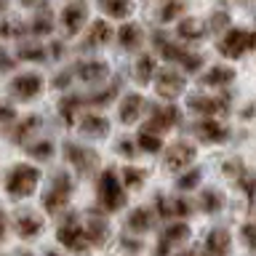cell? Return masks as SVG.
Returning <instances> with one entry per match:
<instances>
[{"label":"cell","instance_id":"obj_50","mask_svg":"<svg viewBox=\"0 0 256 256\" xmlns=\"http://www.w3.org/2000/svg\"><path fill=\"white\" fill-rule=\"evenodd\" d=\"M224 168H227V174L232 176V174H238V168H240V163H227V166H224Z\"/></svg>","mask_w":256,"mask_h":256},{"label":"cell","instance_id":"obj_15","mask_svg":"<svg viewBox=\"0 0 256 256\" xmlns=\"http://www.w3.org/2000/svg\"><path fill=\"white\" fill-rule=\"evenodd\" d=\"M142 96L139 94H131L128 99L123 102V107H120V120L123 123H134L136 118H139V112H142Z\"/></svg>","mask_w":256,"mask_h":256},{"label":"cell","instance_id":"obj_24","mask_svg":"<svg viewBox=\"0 0 256 256\" xmlns=\"http://www.w3.org/2000/svg\"><path fill=\"white\" fill-rule=\"evenodd\" d=\"M152 224V216H150V211H144V208H139V211H134L131 214V219H128V227L131 230H147Z\"/></svg>","mask_w":256,"mask_h":256},{"label":"cell","instance_id":"obj_27","mask_svg":"<svg viewBox=\"0 0 256 256\" xmlns=\"http://www.w3.org/2000/svg\"><path fill=\"white\" fill-rule=\"evenodd\" d=\"M182 11H184V3H182V0H171V3L163 6V11H160V19H163V22H171V19H176V16H179Z\"/></svg>","mask_w":256,"mask_h":256},{"label":"cell","instance_id":"obj_19","mask_svg":"<svg viewBox=\"0 0 256 256\" xmlns=\"http://www.w3.org/2000/svg\"><path fill=\"white\" fill-rule=\"evenodd\" d=\"M110 38H112V30H110V24H107V22H94V24H91V32H88V40H91L94 46H102V43H107Z\"/></svg>","mask_w":256,"mask_h":256},{"label":"cell","instance_id":"obj_34","mask_svg":"<svg viewBox=\"0 0 256 256\" xmlns=\"http://www.w3.org/2000/svg\"><path fill=\"white\" fill-rule=\"evenodd\" d=\"M30 155H32V158H38V160L51 158V142H38L35 147L30 150Z\"/></svg>","mask_w":256,"mask_h":256},{"label":"cell","instance_id":"obj_31","mask_svg":"<svg viewBox=\"0 0 256 256\" xmlns=\"http://www.w3.org/2000/svg\"><path fill=\"white\" fill-rule=\"evenodd\" d=\"M222 206H224V200L216 195V192H203V208L206 211H222Z\"/></svg>","mask_w":256,"mask_h":256},{"label":"cell","instance_id":"obj_33","mask_svg":"<svg viewBox=\"0 0 256 256\" xmlns=\"http://www.w3.org/2000/svg\"><path fill=\"white\" fill-rule=\"evenodd\" d=\"M78 104H80V99H67V102H62V104H59V110H62V115H64V120H67V123H72Z\"/></svg>","mask_w":256,"mask_h":256},{"label":"cell","instance_id":"obj_10","mask_svg":"<svg viewBox=\"0 0 256 256\" xmlns=\"http://www.w3.org/2000/svg\"><path fill=\"white\" fill-rule=\"evenodd\" d=\"M40 88H43V80L38 75H19L14 80V94L22 96V99H32Z\"/></svg>","mask_w":256,"mask_h":256},{"label":"cell","instance_id":"obj_4","mask_svg":"<svg viewBox=\"0 0 256 256\" xmlns=\"http://www.w3.org/2000/svg\"><path fill=\"white\" fill-rule=\"evenodd\" d=\"M59 243H64L67 248H72V251H83L86 243H88L86 232L78 227V222L72 219V216L67 219V224H62V227H59Z\"/></svg>","mask_w":256,"mask_h":256},{"label":"cell","instance_id":"obj_45","mask_svg":"<svg viewBox=\"0 0 256 256\" xmlns=\"http://www.w3.org/2000/svg\"><path fill=\"white\" fill-rule=\"evenodd\" d=\"M120 152H123V155H134V144L131 142H120Z\"/></svg>","mask_w":256,"mask_h":256},{"label":"cell","instance_id":"obj_13","mask_svg":"<svg viewBox=\"0 0 256 256\" xmlns=\"http://www.w3.org/2000/svg\"><path fill=\"white\" fill-rule=\"evenodd\" d=\"M67 158L72 160V163H78V168L83 174L88 171V168L96 166V155H94V152H86V150L75 147V144H70V147H67Z\"/></svg>","mask_w":256,"mask_h":256},{"label":"cell","instance_id":"obj_21","mask_svg":"<svg viewBox=\"0 0 256 256\" xmlns=\"http://www.w3.org/2000/svg\"><path fill=\"white\" fill-rule=\"evenodd\" d=\"M83 232H86V238H88V240H94V243H102L104 235H107V222L91 219V222H88V227H86Z\"/></svg>","mask_w":256,"mask_h":256},{"label":"cell","instance_id":"obj_1","mask_svg":"<svg viewBox=\"0 0 256 256\" xmlns=\"http://www.w3.org/2000/svg\"><path fill=\"white\" fill-rule=\"evenodd\" d=\"M35 184H38V171L32 166H16L11 176L6 182V190L11 192L14 198H27L35 192Z\"/></svg>","mask_w":256,"mask_h":256},{"label":"cell","instance_id":"obj_38","mask_svg":"<svg viewBox=\"0 0 256 256\" xmlns=\"http://www.w3.org/2000/svg\"><path fill=\"white\" fill-rule=\"evenodd\" d=\"M243 238H246V243L251 248H256V227H254V224H246V227H243Z\"/></svg>","mask_w":256,"mask_h":256},{"label":"cell","instance_id":"obj_36","mask_svg":"<svg viewBox=\"0 0 256 256\" xmlns=\"http://www.w3.org/2000/svg\"><path fill=\"white\" fill-rule=\"evenodd\" d=\"M35 126H38V118H30V120H24V123L19 126V131L14 134V139H24V136H27V134L32 131V128H35Z\"/></svg>","mask_w":256,"mask_h":256},{"label":"cell","instance_id":"obj_37","mask_svg":"<svg viewBox=\"0 0 256 256\" xmlns=\"http://www.w3.org/2000/svg\"><path fill=\"white\" fill-rule=\"evenodd\" d=\"M198 182H200V174L192 171V174H187V176H182V179H179V187L190 190V187H198Z\"/></svg>","mask_w":256,"mask_h":256},{"label":"cell","instance_id":"obj_30","mask_svg":"<svg viewBox=\"0 0 256 256\" xmlns=\"http://www.w3.org/2000/svg\"><path fill=\"white\" fill-rule=\"evenodd\" d=\"M158 46H160V51H163V56L168 62H176V59H182L184 51L179 46H171V43H163V38H158Z\"/></svg>","mask_w":256,"mask_h":256},{"label":"cell","instance_id":"obj_43","mask_svg":"<svg viewBox=\"0 0 256 256\" xmlns=\"http://www.w3.org/2000/svg\"><path fill=\"white\" fill-rule=\"evenodd\" d=\"M171 211L184 216V214H187V203H184V200H176V203H171Z\"/></svg>","mask_w":256,"mask_h":256},{"label":"cell","instance_id":"obj_6","mask_svg":"<svg viewBox=\"0 0 256 256\" xmlns=\"http://www.w3.org/2000/svg\"><path fill=\"white\" fill-rule=\"evenodd\" d=\"M176 120H179V112H176V107H155L150 115V123H147V131H168Z\"/></svg>","mask_w":256,"mask_h":256},{"label":"cell","instance_id":"obj_9","mask_svg":"<svg viewBox=\"0 0 256 256\" xmlns=\"http://www.w3.org/2000/svg\"><path fill=\"white\" fill-rule=\"evenodd\" d=\"M83 22H86V6L83 3H72V6L64 8L62 24H64V30H67L70 35H75V32L83 27Z\"/></svg>","mask_w":256,"mask_h":256},{"label":"cell","instance_id":"obj_53","mask_svg":"<svg viewBox=\"0 0 256 256\" xmlns=\"http://www.w3.org/2000/svg\"><path fill=\"white\" fill-rule=\"evenodd\" d=\"M22 3H24V6H32V3H35V0H22Z\"/></svg>","mask_w":256,"mask_h":256},{"label":"cell","instance_id":"obj_2","mask_svg":"<svg viewBox=\"0 0 256 256\" xmlns=\"http://www.w3.org/2000/svg\"><path fill=\"white\" fill-rule=\"evenodd\" d=\"M99 198H102V206L107 208V211H115V208H120L126 203V195H123V190H120V184H118V176L112 171L102 174V179H99Z\"/></svg>","mask_w":256,"mask_h":256},{"label":"cell","instance_id":"obj_3","mask_svg":"<svg viewBox=\"0 0 256 256\" xmlns=\"http://www.w3.org/2000/svg\"><path fill=\"white\" fill-rule=\"evenodd\" d=\"M70 187H72V182L67 179V176H56L54 190H51V192H48V195L43 198V206H46L51 214L62 211L64 203H67V198H70Z\"/></svg>","mask_w":256,"mask_h":256},{"label":"cell","instance_id":"obj_32","mask_svg":"<svg viewBox=\"0 0 256 256\" xmlns=\"http://www.w3.org/2000/svg\"><path fill=\"white\" fill-rule=\"evenodd\" d=\"M187 235H190V230L184 227V224H174V227L166 232V240H168V243H182Z\"/></svg>","mask_w":256,"mask_h":256},{"label":"cell","instance_id":"obj_48","mask_svg":"<svg viewBox=\"0 0 256 256\" xmlns=\"http://www.w3.org/2000/svg\"><path fill=\"white\" fill-rule=\"evenodd\" d=\"M6 238V216H3V211H0V240Z\"/></svg>","mask_w":256,"mask_h":256},{"label":"cell","instance_id":"obj_54","mask_svg":"<svg viewBox=\"0 0 256 256\" xmlns=\"http://www.w3.org/2000/svg\"><path fill=\"white\" fill-rule=\"evenodd\" d=\"M3 6H6V0H0V11H3Z\"/></svg>","mask_w":256,"mask_h":256},{"label":"cell","instance_id":"obj_25","mask_svg":"<svg viewBox=\"0 0 256 256\" xmlns=\"http://www.w3.org/2000/svg\"><path fill=\"white\" fill-rule=\"evenodd\" d=\"M203 24L195 22V19H187V22H182L179 24V35L182 38H203Z\"/></svg>","mask_w":256,"mask_h":256},{"label":"cell","instance_id":"obj_52","mask_svg":"<svg viewBox=\"0 0 256 256\" xmlns=\"http://www.w3.org/2000/svg\"><path fill=\"white\" fill-rule=\"evenodd\" d=\"M123 246L131 248V251H136V248H139V243H134V240H123Z\"/></svg>","mask_w":256,"mask_h":256},{"label":"cell","instance_id":"obj_29","mask_svg":"<svg viewBox=\"0 0 256 256\" xmlns=\"http://www.w3.org/2000/svg\"><path fill=\"white\" fill-rule=\"evenodd\" d=\"M51 27H54V24H51V11H43V14L35 19V24H32V30H35L38 35H48V32H51Z\"/></svg>","mask_w":256,"mask_h":256},{"label":"cell","instance_id":"obj_40","mask_svg":"<svg viewBox=\"0 0 256 256\" xmlns=\"http://www.w3.org/2000/svg\"><path fill=\"white\" fill-rule=\"evenodd\" d=\"M115 94H118V88L112 86L110 91H104V94H96V96H91V102H96V104H99V102H110V99H115Z\"/></svg>","mask_w":256,"mask_h":256},{"label":"cell","instance_id":"obj_5","mask_svg":"<svg viewBox=\"0 0 256 256\" xmlns=\"http://www.w3.org/2000/svg\"><path fill=\"white\" fill-rule=\"evenodd\" d=\"M248 48V32H243V30H232V32H227L224 35V40L219 43V51L224 54V56H230V59H235V56H240Z\"/></svg>","mask_w":256,"mask_h":256},{"label":"cell","instance_id":"obj_22","mask_svg":"<svg viewBox=\"0 0 256 256\" xmlns=\"http://www.w3.org/2000/svg\"><path fill=\"white\" fill-rule=\"evenodd\" d=\"M102 8L107 11L110 16H128V11H131V6H128V0H102Z\"/></svg>","mask_w":256,"mask_h":256},{"label":"cell","instance_id":"obj_7","mask_svg":"<svg viewBox=\"0 0 256 256\" xmlns=\"http://www.w3.org/2000/svg\"><path fill=\"white\" fill-rule=\"evenodd\" d=\"M192 158H195V150H192L190 144L179 142V144H174V147H168V152H166V166L171 168V171H179V168H184V166L192 163Z\"/></svg>","mask_w":256,"mask_h":256},{"label":"cell","instance_id":"obj_35","mask_svg":"<svg viewBox=\"0 0 256 256\" xmlns=\"http://www.w3.org/2000/svg\"><path fill=\"white\" fill-rule=\"evenodd\" d=\"M142 179H144L142 168H128V171H126V184H128V187H139Z\"/></svg>","mask_w":256,"mask_h":256},{"label":"cell","instance_id":"obj_23","mask_svg":"<svg viewBox=\"0 0 256 256\" xmlns=\"http://www.w3.org/2000/svg\"><path fill=\"white\" fill-rule=\"evenodd\" d=\"M152 72H155V59H152V56H142V59L136 62V78H139L142 83H147L152 78Z\"/></svg>","mask_w":256,"mask_h":256},{"label":"cell","instance_id":"obj_20","mask_svg":"<svg viewBox=\"0 0 256 256\" xmlns=\"http://www.w3.org/2000/svg\"><path fill=\"white\" fill-rule=\"evenodd\" d=\"M232 78H235V72H232V70H227V67H214V70L203 78V83H206V86H224V83H230Z\"/></svg>","mask_w":256,"mask_h":256},{"label":"cell","instance_id":"obj_26","mask_svg":"<svg viewBox=\"0 0 256 256\" xmlns=\"http://www.w3.org/2000/svg\"><path fill=\"white\" fill-rule=\"evenodd\" d=\"M104 128H107V120L99 118V115H86L83 118V131L86 134H104Z\"/></svg>","mask_w":256,"mask_h":256},{"label":"cell","instance_id":"obj_28","mask_svg":"<svg viewBox=\"0 0 256 256\" xmlns=\"http://www.w3.org/2000/svg\"><path fill=\"white\" fill-rule=\"evenodd\" d=\"M139 144H142V150H147V152H158L160 150V139L152 131H142L139 134Z\"/></svg>","mask_w":256,"mask_h":256},{"label":"cell","instance_id":"obj_17","mask_svg":"<svg viewBox=\"0 0 256 256\" xmlns=\"http://www.w3.org/2000/svg\"><path fill=\"white\" fill-rule=\"evenodd\" d=\"M206 248L211 254H227L230 251V235L227 232H211L206 240Z\"/></svg>","mask_w":256,"mask_h":256},{"label":"cell","instance_id":"obj_51","mask_svg":"<svg viewBox=\"0 0 256 256\" xmlns=\"http://www.w3.org/2000/svg\"><path fill=\"white\" fill-rule=\"evenodd\" d=\"M248 48H256V32H248Z\"/></svg>","mask_w":256,"mask_h":256},{"label":"cell","instance_id":"obj_18","mask_svg":"<svg viewBox=\"0 0 256 256\" xmlns=\"http://www.w3.org/2000/svg\"><path fill=\"white\" fill-rule=\"evenodd\" d=\"M118 38H120V43H123L126 48H136L142 43V32H139L136 24H123L120 32H118Z\"/></svg>","mask_w":256,"mask_h":256},{"label":"cell","instance_id":"obj_46","mask_svg":"<svg viewBox=\"0 0 256 256\" xmlns=\"http://www.w3.org/2000/svg\"><path fill=\"white\" fill-rule=\"evenodd\" d=\"M0 120H14V110H8V107H0Z\"/></svg>","mask_w":256,"mask_h":256},{"label":"cell","instance_id":"obj_11","mask_svg":"<svg viewBox=\"0 0 256 256\" xmlns=\"http://www.w3.org/2000/svg\"><path fill=\"white\" fill-rule=\"evenodd\" d=\"M195 131H198V136L203 142H224V139H227V128L219 126L216 120H203Z\"/></svg>","mask_w":256,"mask_h":256},{"label":"cell","instance_id":"obj_42","mask_svg":"<svg viewBox=\"0 0 256 256\" xmlns=\"http://www.w3.org/2000/svg\"><path fill=\"white\" fill-rule=\"evenodd\" d=\"M240 184H243V190L248 192V195H254V192H256V176H243Z\"/></svg>","mask_w":256,"mask_h":256},{"label":"cell","instance_id":"obj_39","mask_svg":"<svg viewBox=\"0 0 256 256\" xmlns=\"http://www.w3.org/2000/svg\"><path fill=\"white\" fill-rule=\"evenodd\" d=\"M182 59H184V70H187V72H195L200 67V56H187V54H184Z\"/></svg>","mask_w":256,"mask_h":256},{"label":"cell","instance_id":"obj_44","mask_svg":"<svg viewBox=\"0 0 256 256\" xmlns=\"http://www.w3.org/2000/svg\"><path fill=\"white\" fill-rule=\"evenodd\" d=\"M211 24H214V30H222L224 24H227V14H216Z\"/></svg>","mask_w":256,"mask_h":256},{"label":"cell","instance_id":"obj_41","mask_svg":"<svg viewBox=\"0 0 256 256\" xmlns=\"http://www.w3.org/2000/svg\"><path fill=\"white\" fill-rule=\"evenodd\" d=\"M22 59H43V51L40 48H22Z\"/></svg>","mask_w":256,"mask_h":256},{"label":"cell","instance_id":"obj_14","mask_svg":"<svg viewBox=\"0 0 256 256\" xmlns=\"http://www.w3.org/2000/svg\"><path fill=\"white\" fill-rule=\"evenodd\" d=\"M190 107L198 110V112H206V115H216V112L224 110V102L222 99H211V96H195V99H190Z\"/></svg>","mask_w":256,"mask_h":256},{"label":"cell","instance_id":"obj_49","mask_svg":"<svg viewBox=\"0 0 256 256\" xmlns=\"http://www.w3.org/2000/svg\"><path fill=\"white\" fill-rule=\"evenodd\" d=\"M67 83H70V75H59V78H56V86H59V88H64Z\"/></svg>","mask_w":256,"mask_h":256},{"label":"cell","instance_id":"obj_12","mask_svg":"<svg viewBox=\"0 0 256 256\" xmlns=\"http://www.w3.org/2000/svg\"><path fill=\"white\" fill-rule=\"evenodd\" d=\"M40 227H43V222L38 219L35 214H22L19 219H16V232H19L22 238H35Z\"/></svg>","mask_w":256,"mask_h":256},{"label":"cell","instance_id":"obj_8","mask_svg":"<svg viewBox=\"0 0 256 256\" xmlns=\"http://www.w3.org/2000/svg\"><path fill=\"white\" fill-rule=\"evenodd\" d=\"M182 88H184V80H182L179 72L163 70V72L158 75V94H160V96H168V99H174V96L182 94Z\"/></svg>","mask_w":256,"mask_h":256},{"label":"cell","instance_id":"obj_16","mask_svg":"<svg viewBox=\"0 0 256 256\" xmlns=\"http://www.w3.org/2000/svg\"><path fill=\"white\" fill-rule=\"evenodd\" d=\"M78 72H80L83 80H102L104 75H107V64L104 62H88V64H80Z\"/></svg>","mask_w":256,"mask_h":256},{"label":"cell","instance_id":"obj_47","mask_svg":"<svg viewBox=\"0 0 256 256\" xmlns=\"http://www.w3.org/2000/svg\"><path fill=\"white\" fill-rule=\"evenodd\" d=\"M0 67H3V70H11V67H14V64H11V59H8L6 54H0Z\"/></svg>","mask_w":256,"mask_h":256}]
</instances>
